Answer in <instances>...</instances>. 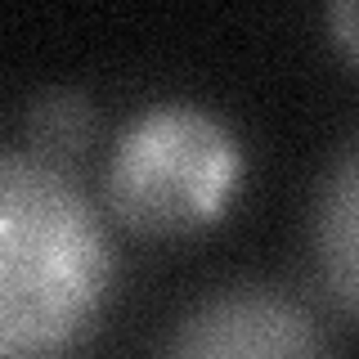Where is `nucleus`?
Segmentation results:
<instances>
[{
	"instance_id": "f257e3e1",
	"label": "nucleus",
	"mask_w": 359,
	"mask_h": 359,
	"mask_svg": "<svg viewBox=\"0 0 359 359\" xmlns=\"http://www.w3.org/2000/svg\"><path fill=\"white\" fill-rule=\"evenodd\" d=\"M108 287V229L81 184L36 153H0V359H59Z\"/></svg>"
},
{
	"instance_id": "f03ea898",
	"label": "nucleus",
	"mask_w": 359,
	"mask_h": 359,
	"mask_svg": "<svg viewBox=\"0 0 359 359\" xmlns=\"http://www.w3.org/2000/svg\"><path fill=\"white\" fill-rule=\"evenodd\" d=\"M233 180V135L202 108L162 104L121 130L104 171V198L135 233H189L220 216Z\"/></svg>"
},
{
	"instance_id": "7ed1b4c3",
	"label": "nucleus",
	"mask_w": 359,
	"mask_h": 359,
	"mask_svg": "<svg viewBox=\"0 0 359 359\" xmlns=\"http://www.w3.org/2000/svg\"><path fill=\"white\" fill-rule=\"evenodd\" d=\"M166 359H332V341L306 301L278 287H224L175 323Z\"/></svg>"
},
{
	"instance_id": "20e7f679",
	"label": "nucleus",
	"mask_w": 359,
	"mask_h": 359,
	"mask_svg": "<svg viewBox=\"0 0 359 359\" xmlns=\"http://www.w3.org/2000/svg\"><path fill=\"white\" fill-rule=\"evenodd\" d=\"M310 247L337 310L359 323V144H351L323 175L310 220Z\"/></svg>"
},
{
	"instance_id": "39448f33",
	"label": "nucleus",
	"mask_w": 359,
	"mask_h": 359,
	"mask_svg": "<svg viewBox=\"0 0 359 359\" xmlns=\"http://www.w3.org/2000/svg\"><path fill=\"white\" fill-rule=\"evenodd\" d=\"M27 135L36 140V157H59V153H81L95 135V108H90L86 95L76 90H54L32 104V117H27Z\"/></svg>"
},
{
	"instance_id": "423d86ee",
	"label": "nucleus",
	"mask_w": 359,
	"mask_h": 359,
	"mask_svg": "<svg viewBox=\"0 0 359 359\" xmlns=\"http://www.w3.org/2000/svg\"><path fill=\"white\" fill-rule=\"evenodd\" d=\"M323 18H328V32H332L337 50L359 67V0H337V5H328Z\"/></svg>"
}]
</instances>
